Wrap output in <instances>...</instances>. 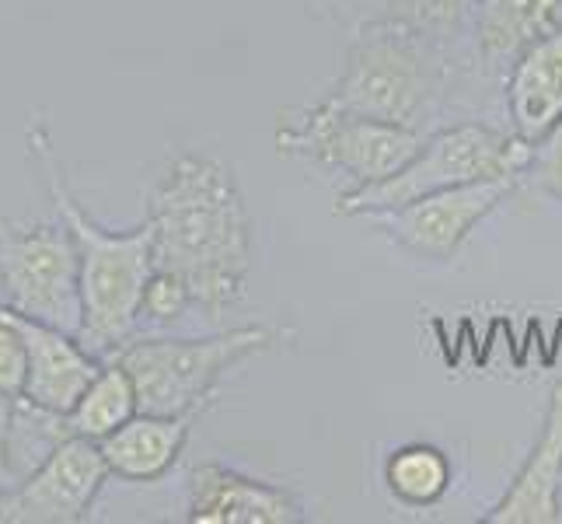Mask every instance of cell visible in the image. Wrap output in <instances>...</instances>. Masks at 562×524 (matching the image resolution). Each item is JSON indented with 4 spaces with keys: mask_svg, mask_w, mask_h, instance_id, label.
Here are the masks:
<instances>
[{
    "mask_svg": "<svg viewBox=\"0 0 562 524\" xmlns=\"http://www.w3.org/2000/svg\"><path fill=\"white\" fill-rule=\"evenodd\" d=\"M109 465L99 441L88 437H60L35 469L14 482L0 497V521L4 524H81L91 517L99 500Z\"/></svg>",
    "mask_w": 562,
    "mask_h": 524,
    "instance_id": "cell-8",
    "label": "cell"
},
{
    "mask_svg": "<svg viewBox=\"0 0 562 524\" xmlns=\"http://www.w3.org/2000/svg\"><path fill=\"white\" fill-rule=\"evenodd\" d=\"M448 91L451 49L384 14L357 29L346 67L325 99L367 120L430 133Z\"/></svg>",
    "mask_w": 562,
    "mask_h": 524,
    "instance_id": "cell-3",
    "label": "cell"
},
{
    "mask_svg": "<svg viewBox=\"0 0 562 524\" xmlns=\"http://www.w3.org/2000/svg\"><path fill=\"white\" fill-rule=\"evenodd\" d=\"M384 482L405 508H434L451 490V461L434 444H405L387 458Z\"/></svg>",
    "mask_w": 562,
    "mask_h": 524,
    "instance_id": "cell-17",
    "label": "cell"
},
{
    "mask_svg": "<svg viewBox=\"0 0 562 524\" xmlns=\"http://www.w3.org/2000/svg\"><path fill=\"white\" fill-rule=\"evenodd\" d=\"M387 18L423 32L443 49H451L461 38H472L479 0H384Z\"/></svg>",
    "mask_w": 562,
    "mask_h": 524,
    "instance_id": "cell-18",
    "label": "cell"
},
{
    "mask_svg": "<svg viewBox=\"0 0 562 524\" xmlns=\"http://www.w3.org/2000/svg\"><path fill=\"white\" fill-rule=\"evenodd\" d=\"M29 147L46 175L56 213H60V221L67 224L74 248H77L81 308H85L81 333L77 336H81L85 346H91L99 357H109L123 343L137 336V328L144 322V290L154 274L150 227L144 221L140 227L126 231V235L99 227L70 192L46 126L29 130Z\"/></svg>",
    "mask_w": 562,
    "mask_h": 524,
    "instance_id": "cell-2",
    "label": "cell"
},
{
    "mask_svg": "<svg viewBox=\"0 0 562 524\" xmlns=\"http://www.w3.org/2000/svg\"><path fill=\"white\" fill-rule=\"evenodd\" d=\"M486 524H555L562 521V381L552 388L541 434L528 461L482 517Z\"/></svg>",
    "mask_w": 562,
    "mask_h": 524,
    "instance_id": "cell-12",
    "label": "cell"
},
{
    "mask_svg": "<svg viewBox=\"0 0 562 524\" xmlns=\"http://www.w3.org/2000/svg\"><path fill=\"white\" fill-rule=\"evenodd\" d=\"M29 378V357L18 328L0 315V399L22 402Z\"/></svg>",
    "mask_w": 562,
    "mask_h": 524,
    "instance_id": "cell-20",
    "label": "cell"
},
{
    "mask_svg": "<svg viewBox=\"0 0 562 524\" xmlns=\"http://www.w3.org/2000/svg\"><path fill=\"white\" fill-rule=\"evenodd\" d=\"M423 141L426 133L419 130L367 120L328 99L290 109L277 123V150L283 158L307 161L325 175H342L350 189L374 186L395 175Z\"/></svg>",
    "mask_w": 562,
    "mask_h": 524,
    "instance_id": "cell-6",
    "label": "cell"
},
{
    "mask_svg": "<svg viewBox=\"0 0 562 524\" xmlns=\"http://www.w3.org/2000/svg\"><path fill=\"white\" fill-rule=\"evenodd\" d=\"M102 371L85 388V395L77 399L74 410L60 420V431L88 441H105L112 431H120L126 420L140 413L137 384L130 371L112 357H102Z\"/></svg>",
    "mask_w": 562,
    "mask_h": 524,
    "instance_id": "cell-16",
    "label": "cell"
},
{
    "mask_svg": "<svg viewBox=\"0 0 562 524\" xmlns=\"http://www.w3.org/2000/svg\"><path fill=\"white\" fill-rule=\"evenodd\" d=\"M0 294L29 319L81 333V269L67 224L0 221Z\"/></svg>",
    "mask_w": 562,
    "mask_h": 524,
    "instance_id": "cell-7",
    "label": "cell"
},
{
    "mask_svg": "<svg viewBox=\"0 0 562 524\" xmlns=\"http://www.w3.org/2000/svg\"><path fill=\"white\" fill-rule=\"evenodd\" d=\"M11 437H14V402L0 399V497H4L11 476Z\"/></svg>",
    "mask_w": 562,
    "mask_h": 524,
    "instance_id": "cell-22",
    "label": "cell"
},
{
    "mask_svg": "<svg viewBox=\"0 0 562 524\" xmlns=\"http://www.w3.org/2000/svg\"><path fill=\"white\" fill-rule=\"evenodd\" d=\"M503 99L510 130L531 147L562 123V25L510 64Z\"/></svg>",
    "mask_w": 562,
    "mask_h": 524,
    "instance_id": "cell-13",
    "label": "cell"
},
{
    "mask_svg": "<svg viewBox=\"0 0 562 524\" xmlns=\"http://www.w3.org/2000/svg\"><path fill=\"white\" fill-rule=\"evenodd\" d=\"M535 147L520 141L514 130L490 123H451L426 133L419 150L395 175L374 182L342 189L336 197V213L342 218H367V213L395 210L430 192L479 182V179H514L520 182L531 168Z\"/></svg>",
    "mask_w": 562,
    "mask_h": 524,
    "instance_id": "cell-4",
    "label": "cell"
},
{
    "mask_svg": "<svg viewBox=\"0 0 562 524\" xmlns=\"http://www.w3.org/2000/svg\"><path fill=\"white\" fill-rule=\"evenodd\" d=\"M514 179H479L430 192L405 207L367 213L398 248L413 252L416 259L448 263L469 242L472 231L514 192Z\"/></svg>",
    "mask_w": 562,
    "mask_h": 524,
    "instance_id": "cell-9",
    "label": "cell"
},
{
    "mask_svg": "<svg viewBox=\"0 0 562 524\" xmlns=\"http://www.w3.org/2000/svg\"><path fill=\"white\" fill-rule=\"evenodd\" d=\"M562 25V0H479L472 46L482 67L510 70L528 46Z\"/></svg>",
    "mask_w": 562,
    "mask_h": 524,
    "instance_id": "cell-15",
    "label": "cell"
},
{
    "mask_svg": "<svg viewBox=\"0 0 562 524\" xmlns=\"http://www.w3.org/2000/svg\"><path fill=\"white\" fill-rule=\"evenodd\" d=\"M277 343V328L241 325L203 339H137L123 343L112 360H120L137 384L140 413L196 416L217 395L221 381L248 357Z\"/></svg>",
    "mask_w": 562,
    "mask_h": 524,
    "instance_id": "cell-5",
    "label": "cell"
},
{
    "mask_svg": "<svg viewBox=\"0 0 562 524\" xmlns=\"http://www.w3.org/2000/svg\"><path fill=\"white\" fill-rule=\"evenodd\" d=\"M192 308H196V304H192L189 287L176 274L154 266L147 290H144V319L168 325V322H179L186 312H192Z\"/></svg>",
    "mask_w": 562,
    "mask_h": 524,
    "instance_id": "cell-19",
    "label": "cell"
},
{
    "mask_svg": "<svg viewBox=\"0 0 562 524\" xmlns=\"http://www.w3.org/2000/svg\"><path fill=\"white\" fill-rule=\"evenodd\" d=\"M154 266L176 274L196 312L221 319L248 294L251 213L235 171L213 154L176 150L147 189Z\"/></svg>",
    "mask_w": 562,
    "mask_h": 524,
    "instance_id": "cell-1",
    "label": "cell"
},
{
    "mask_svg": "<svg viewBox=\"0 0 562 524\" xmlns=\"http://www.w3.org/2000/svg\"><path fill=\"white\" fill-rule=\"evenodd\" d=\"M196 416H158L137 413L120 431H112L99 448L115 479L123 482H158L179 465L189 431Z\"/></svg>",
    "mask_w": 562,
    "mask_h": 524,
    "instance_id": "cell-14",
    "label": "cell"
},
{
    "mask_svg": "<svg viewBox=\"0 0 562 524\" xmlns=\"http://www.w3.org/2000/svg\"><path fill=\"white\" fill-rule=\"evenodd\" d=\"M525 179L538 192H546V197L562 203V123L535 147V158H531V168Z\"/></svg>",
    "mask_w": 562,
    "mask_h": 524,
    "instance_id": "cell-21",
    "label": "cell"
},
{
    "mask_svg": "<svg viewBox=\"0 0 562 524\" xmlns=\"http://www.w3.org/2000/svg\"><path fill=\"white\" fill-rule=\"evenodd\" d=\"M0 315L18 328V336L25 343L29 378L22 402L29 410L64 420L77 405V399L85 395V388L94 381V375L102 371L105 360L91 346H85V339L77 333H67V328L29 319L8 304L0 308Z\"/></svg>",
    "mask_w": 562,
    "mask_h": 524,
    "instance_id": "cell-10",
    "label": "cell"
},
{
    "mask_svg": "<svg viewBox=\"0 0 562 524\" xmlns=\"http://www.w3.org/2000/svg\"><path fill=\"white\" fill-rule=\"evenodd\" d=\"M186 521L192 524H301L304 511L283 487L241 476L217 461L189 472Z\"/></svg>",
    "mask_w": 562,
    "mask_h": 524,
    "instance_id": "cell-11",
    "label": "cell"
}]
</instances>
